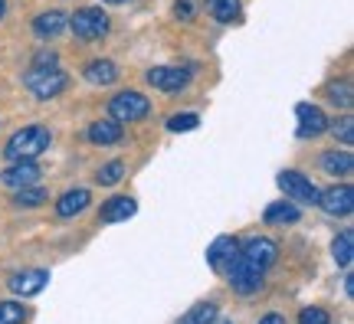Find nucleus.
<instances>
[{"instance_id": "1", "label": "nucleus", "mask_w": 354, "mask_h": 324, "mask_svg": "<svg viewBox=\"0 0 354 324\" xmlns=\"http://www.w3.org/2000/svg\"><path fill=\"white\" fill-rule=\"evenodd\" d=\"M50 148V128L43 125H26L24 131H17V135L7 141V158L10 161H33V158H39L43 151Z\"/></svg>"}, {"instance_id": "2", "label": "nucleus", "mask_w": 354, "mask_h": 324, "mask_svg": "<svg viewBox=\"0 0 354 324\" xmlns=\"http://www.w3.org/2000/svg\"><path fill=\"white\" fill-rule=\"evenodd\" d=\"M24 86L37 95V99H56L66 86H69V75L59 69V66H33L30 73L24 75Z\"/></svg>"}, {"instance_id": "3", "label": "nucleus", "mask_w": 354, "mask_h": 324, "mask_svg": "<svg viewBox=\"0 0 354 324\" xmlns=\"http://www.w3.org/2000/svg\"><path fill=\"white\" fill-rule=\"evenodd\" d=\"M66 26H73V33L79 39H102L109 33V17L99 7H82L66 20Z\"/></svg>"}, {"instance_id": "4", "label": "nucleus", "mask_w": 354, "mask_h": 324, "mask_svg": "<svg viewBox=\"0 0 354 324\" xmlns=\"http://www.w3.org/2000/svg\"><path fill=\"white\" fill-rule=\"evenodd\" d=\"M148 99L141 95V92H118L112 99V105H109V112H112V118L115 122H141L145 115H148Z\"/></svg>"}, {"instance_id": "5", "label": "nucleus", "mask_w": 354, "mask_h": 324, "mask_svg": "<svg viewBox=\"0 0 354 324\" xmlns=\"http://www.w3.org/2000/svg\"><path fill=\"white\" fill-rule=\"evenodd\" d=\"M227 275H230V285L236 288L240 295H253V292H259V288H263V272H259L256 265H250L246 259H240V256L230 262Z\"/></svg>"}, {"instance_id": "6", "label": "nucleus", "mask_w": 354, "mask_h": 324, "mask_svg": "<svg viewBox=\"0 0 354 324\" xmlns=\"http://www.w3.org/2000/svg\"><path fill=\"white\" fill-rule=\"evenodd\" d=\"M279 187L286 190V197H292L295 203H318V193H322V190L305 174H299V171H282V174H279Z\"/></svg>"}, {"instance_id": "7", "label": "nucleus", "mask_w": 354, "mask_h": 324, "mask_svg": "<svg viewBox=\"0 0 354 324\" xmlns=\"http://www.w3.org/2000/svg\"><path fill=\"white\" fill-rule=\"evenodd\" d=\"M190 82V69L184 66H154L148 69V86L161 88V92H180Z\"/></svg>"}, {"instance_id": "8", "label": "nucleus", "mask_w": 354, "mask_h": 324, "mask_svg": "<svg viewBox=\"0 0 354 324\" xmlns=\"http://www.w3.org/2000/svg\"><path fill=\"white\" fill-rule=\"evenodd\" d=\"M240 259H246L250 265H256L259 272H266L269 265H276V259H279V246L272 242V239L256 236V239H250V242H246V246L240 249Z\"/></svg>"}, {"instance_id": "9", "label": "nucleus", "mask_w": 354, "mask_h": 324, "mask_svg": "<svg viewBox=\"0 0 354 324\" xmlns=\"http://www.w3.org/2000/svg\"><path fill=\"white\" fill-rule=\"evenodd\" d=\"M318 207L331 216H351L354 210V190L351 184H342V187H328L325 193H318Z\"/></svg>"}, {"instance_id": "10", "label": "nucleus", "mask_w": 354, "mask_h": 324, "mask_svg": "<svg viewBox=\"0 0 354 324\" xmlns=\"http://www.w3.org/2000/svg\"><path fill=\"white\" fill-rule=\"evenodd\" d=\"M39 164L37 161H13L3 174H0V180H3V187L10 190H20V187H33L39 180Z\"/></svg>"}, {"instance_id": "11", "label": "nucleus", "mask_w": 354, "mask_h": 324, "mask_svg": "<svg viewBox=\"0 0 354 324\" xmlns=\"http://www.w3.org/2000/svg\"><path fill=\"white\" fill-rule=\"evenodd\" d=\"M295 115H299V137H318L322 131H328V118L318 105H295Z\"/></svg>"}, {"instance_id": "12", "label": "nucleus", "mask_w": 354, "mask_h": 324, "mask_svg": "<svg viewBox=\"0 0 354 324\" xmlns=\"http://www.w3.org/2000/svg\"><path fill=\"white\" fill-rule=\"evenodd\" d=\"M46 282H50V272H43V269H26V272L10 275V292L30 298V295H39V292L46 288Z\"/></svg>"}, {"instance_id": "13", "label": "nucleus", "mask_w": 354, "mask_h": 324, "mask_svg": "<svg viewBox=\"0 0 354 324\" xmlns=\"http://www.w3.org/2000/svg\"><path fill=\"white\" fill-rule=\"evenodd\" d=\"M240 256V242L233 236H220L214 239V246L207 249V262H210V269H216V272H227L230 262Z\"/></svg>"}, {"instance_id": "14", "label": "nucleus", "mask_w": 354, "mask_h": 324, "mask_svg": "<svg viewBox=\"0 0 354 324\" xmlns=\"http://www.w3.org/2000/svg\"><path fill=\"white\" fill-rule=\"evenodd\" d=\"M135 210H138V203L131 197H112L109 203H102V223H122V220H128V216H135Z\"/></svg>"}, {"instance_id": "15", "label": "nucleus", "mask_w": 354, "mask_h": 324, "mask_svg": "<svg viewBox=\"0 0 354 324\" xmlns=\"http://www.w3.org/2000/svg\"><path fill=\"white\" fill-rule=\"evenodd\" d=\"M66 13H59V10H46V13H39L37 20H33V30H37V37H43V39H50V37H59L66 30Z\"/></svg>"}, {"instance_id": "16", "label": "nucleus", "mask_w": 354, "mask_h": 324, "mask_svg": "<svg viewBox=\"0 0 354 324\" xmlns=\"http://www.w3.org/2000/svg\"><path fill=\"white\" fill-rule=\"evenodd\" d=\"M86 79L92 86H112L115 79H118V66L112 59H95V63L86 66Z\"/></svg>"}, {"instance_id": "17", "label": "nucleus", "mask_w": 354, "mask_h": 324, "mask_svg": "<svg viewBox=\"0 0 354 324\" xmlns=\"http://www.w3.org/2000/svg\"><path fill=\"white\" fill-rule=\"evenodd\" d=\"M88 203H92L88 190H69V193H63V197H59V203H56V213L69 220V216H76V213L86 210Z\"/></svg>"}, {"instance_id": "18", "label": "nucleus", "mask_w": 354, "mask_h": 324, "mask_svg": "<svg viewBox=\"0 0 354 324\" xmlns=\"http://www.w3.org/2000/svg\"><path fill=\"white\" fill-rule=\"evenodd\" d=\"M86 135L92 144H118L122 141V125L118 122H95V125H88Z\"/></svg>"}, {"instance_id": "19", "label": "nucleus", "mask_w": 354, "mask_h": 324, "mask_svg": "<svg viewBox=\"0 0 354 324\" xmlns=\"http://www.w3.org/2000/svg\"><path fill=\"white\" fill-rule=\"evenodd\" d=\"M302 210L295 203H272L266 207V223L269 226H289V223H299Z\"/></svg>"}, {"instance_id": "20", "label": "nucleus", "mask_w": 354, "mask_h": 324, "mask_svg": "<svg viewBox=\"0 0 354 324\" xmlns=\"http://www.w3.org/2000/svg\"><path fill=\"white\" fill-rule=\"evenodd\" d=\"M322 167L328 171V174H342L348 177L351 174V167H354V158H351V151H328L325 158H322Z\"/></svg>"}, {"instance_id": "21", "label": "nucleus", "mask_w": 354, "mask_h": 324, "mask_svg": "<svg viewBox=\"0 0 354 324\" xmlns=\"http://www.w3.org/2000/svg\"><path fill=\"white\" fill-rule=\"evenodd\" d=\"M10 203L17 207V210H37V207L46 203V190L37 187V184H33V187H20L17 193H13Z\"/></svg>"}, {"instance_id": "22", "label": "nucleus", "mask_w": 354, "mask_h": 324, "mask_svg": "<svg viewBox=\"0 0 354 324\" xmlns=\"http://www.w3.org/2000/svg\"><path fill=\"white\" fill-rule=\"evenodd\" d=\"M207 10L220 23H236L240 20V0H207Z\"/></svg>"}, {"instance_id": "23", "label": "nucleus", "mask_w": 354, "mask_h": 324, "mask_svg": "<svg viewBox=\"0 0 354 324\" xmlns=\"http://www.w3.org/2000/svg\"><path fill=\"white\" fill-rule=\"evenodd\" d=\"M331 252H335V262H338L342 269H348V265H351V259H354V233H351V229H344L342 236L335 239Z\"/></svg>"}, {"instance_id": "24", "label": "nucleus", "mask_w": 354, "mask_h": 324, "mask_svg": "<svg viewBox=\"0 0 354 324\" xmlns=\"http://www.w3.org/2000/svg\"><path fill=\"white\" fill-rule=\"evenodd\" d=\"M214 321H216V305H210V301H207V305L190 308V312L184 314L177 324H214Z\"/></svg>"}, {"instance_id": "25", "label": "nucleus", "mask_w": 354, "mask_h": 324, "mask_svg": "<svg viewBox=\"0 0 354 324\" xmlns=\"http://www.w3.org/2000/svg\"><path fill=\"white\" fill-rule=\"evenodd\" d=\"M122 174H125V164H122V161H112V164H105V167H99L95 180H99L102 187H115V184L122 180Z\"/></svg>"}, {"instance_id": "26", "label": "nucleus", "mask_w": 354, "mask_h": 324, "mask_svg": "<svg viewBox=\"0 0 354 324\" xmlns=\"http://www.w3.org/2000/svg\"><path fill=\"white\" fill-rule=\"evenodd\" d=\"M26 308L17 301H0V324H24Z\"/></svg>"}, {"instance_id": "27", "label": "nucleus", "mask_w": 354, "mask_h": 324, "mask_svg": "<svg viewBox=\"0 0 354 324\" xmlns=\"http://www.w3.org/2000/svg\"><path fill=\"white\" fill-rule=\"evenodd\" d=\"M328 99L342 108H351V86L348 82H331L328 86Z\"/></svg>"}, {"instance_id": "28", "label": "nucleus", "mask_w": 354, "mask_h": 324, "mask_svg": "<svg viewBox=\"0 0 354 324\" xmlns=\"http://www.w3.org/2000/svg\"><path fill=\"white\" fill-rule=\"evenodd\" d=\"M197 125H201V118H197L194 112H187V115H171V118H167V128H171V131H194Z\"/></svg>"}, {"instance_id": "29", "label": "nucleus", "mask_w": 354, "mask_h": 324, "mask_svg": "<svg viewBox=\"0 0 354 324\" xmlns=\"http://www.w3.org/2000/svg\"><path fill=\"white\" fill-rule=\"evenodd\" d=\"M299 324H331V318H328V312H325V308L308 305V308H302V312H299Z\"/></svg>"}, {"instance_id": "30", "label": "nucleus", "mask_w": 354, "mask_h": 324, "mask_svg": "<svg viewBox=\"0 0 354 324\" xmlns=\"http://www.w3.org/2000/svg\"><path fill=\"white\" fill-rule=\"evenodd\" d=\"M331 135L338 137L342 144H351V141H354V122H351V118H342V122H335V125H331Z\"/></svg>"}, {"instance_id": "31", "label": "nucleus", "mask_w": 354, "mask_h": 324, "mask_svg": "<svg viewBox=\"0 0 354 324\" xmlns=\"http://www.w3.org/2000/svg\"><path fill=\"white\" fill-rule=\"evenodd\" d=\"M194 13H197V0H177L174 3L177 20H194Z\"/></svg>"}, {"instance_id": "32", "label": "nucleus", "mask_w": 354, "mask_h": 324, "mask_svg": "<svg viewBox=\"0 0 354 324\" xmlns=\"http://www.w3.org/2000/svg\"><path fill=\"white\" fill-rule=\"evenodd\" d=\"M259 324H286V318H282V314H263Z\"/></svg>"}, {"instance_id": "33", "label": "nucleus", "mask_w": 354, "mask_h": 324, "mask_svg": "<svg viewBox=\"0 0 354 324\" xmlns=\"http://www.w3.org/2000/svg\"><path fill=\"white\" fill-rule=\"evenodd\" d=\"M3 13H7V0H0V20H3Z\"/></svg>"}, {"instance_id": "34", "label": "nucleus", "mask_w": 354, "mask_h": 324, "mask_svg": "<svg viewBox=\"0 0 354 324\" xmlns=\"http://www.w3.org/2000/svg\"><path fill=\"white\" fill-rule=\"evenodd\" d=\"M109 3H125V0H109Z\"/></svg>"}]
</instances>
